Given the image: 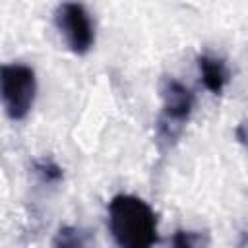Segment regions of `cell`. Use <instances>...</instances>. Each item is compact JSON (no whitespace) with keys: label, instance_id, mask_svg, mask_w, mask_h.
I'll return each mask as SVG.
<instances>
[{"label":"cell","instance_id":"obj_3","mask_svg":"<svg viewBox=\"0 0 248 248\" xmlns=\"http://www.w3.org/2000/svg\"><path fill=\"white\" fill-rule=\"evenodd\" d=\"M54 23L74 54H87L95 45V25L85 6L78 2L60 4L54 12Z\"/></svg>","mask_w":248,"mask_h":248},{"label":"cell","instance_id":"obj_5","mask_svg":"<svg viewBox=\"0 0 248 248\" xmlns=\"http://www.w3.org/2000/svg\"><path fill=\"white\" fill-rule=\"evenodd\" d=\"M198 68L202 76V83L207 91L213 95L223 93L225 85L229 83V68L223 58L211 56V54H202L198 58Z\"/></svg>","mask_w":248,"mask_h":248},{"label":"cell","instance_id":"obj_1","mask_svg":"<svg viewBox=\"0 0 248 248\" xmlns=\"http://www.w3.org/2000/svg\"><path fill=\"white\" fill-rule=\"evenodd\" d=\"M108 231L118 248H153L157 244V213L132 194H116L107 205Z\"/></svg>","mask_w":248,"mask_h":248},{"label":"cell","instance_id":"obj_2","mask_svg":"<svg viewBox=\"0 0 248 248\" xmlns=\"http://www.w3.org/2000/svg\"><path fill=\"white\" fill-rule=\"evenodd\" d=\"M0 95L8 118L23 120L33 108L37 95L35 70L19 62L4 64L0 70Z\"/></svg>","mask_w":248,"mask_h":248},{"label":"cell","instance_id":"obj_7","mask_svg":"<svg viewBox=\"0 0 248 248\" xmlns=\"http://www.w3.org/2000/svg\"><path fill=\"white\" fill-rule=\"evenodd\" d=\"M52 248H89L81 231L76 227H62L54 238Z\"/></svg>","mask_w":248,"mask_h":248},{"label":"cell","instance_id":"obj_6","mask_svg":"<svg viewBox=\"0 0 248 248\" xmlns=\"http://www.w3.org/2000/svg\"><path fill=\"white\" fill-rule=\"evenodd\" d=\"M211 236L207 231H188L178 229L172 234V248H207Z\"/></svg>","mask_w":248,"mask_h":248},{"label":"cell","instance_id":"obj_8","mask_svg":"<svg viewBox=\"0 0 248 248\" xmlns=\"http://www.w3.org/2000/svg\"><path fill=\"white\" fill-rule=\"evenodd\" d=\"M35 172L46 182H58L62 178V169L52 161H39L35 163Z\"/></svg>","mask_w":248,"mask_h":248},{"label":"cell","instance_id":"obj_4","mask_svg":"<svg viewBox=\"0 0 248 248\" xmlns=\"http://www.w3.org/2000/svg\"><path fill=\"white\" fill-rule=\"evenodd\" d=\"M163 110L159 118V132L165 138H176L184 122H188L194 110V93L174 78H163L161 81Z\"/></svg>","mask_w":248,"mask_h":248},{"label":"cell","instance_id":"obj_9","mask_svg":"<svg viewBox=\"0 0 248 248\" xmlns=\"http://www.w3.org/2000/svg\"><path fill=\"white\" fill-rule=\"evenodd\" d=\"M234 134H236V140H238V141L248 149V118H244V120L236 126Z\"/></svg>","mask_w":248,"mask_h":248}]
</instances>
